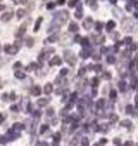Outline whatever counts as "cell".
<instances>
[{
	"instance_id": "obj_1",
	"label": "cell",
	"mask_w": 138,
	"mask_h": 146,
	"mask_svg": "<svg viewBox=\"0 0 138 146\" xmlns=\"http://www.w3.org/2000/svg\"><path fill=\"white\" fill-rule=\"evenodd\" d=\"M67 19H69V12H67V11H59V12H55V14H54V21H55V23H59V24L66 23Z\"/></svg>"
},
{
	"instance_id": "obj_2",
	"label": "cell",
	"mask_w": 138,
	"mask_h": 146,
	"mask_svg": "<svg viewBox=\"0 0 138 146\" xmlns=\"http://www.w3.org/2000/svg\"><path fill=\"white\" fill-rule=\"evenodd\" d=\"M19 45H21V42L12 44V45H5V54H7V56H16L17 50H19Z\"/></svg>"
},
{
	"instance_id": "obj_3",
	"label": "cell",
	"mask_w": 138,
	"mask_h": 146,
	"mask_svg": "<svg viewBox=\"0 0 138 146\" xmlns=\"http://www.w3.org/2000/svg\"><path fill=\"white\" fill-rule=\"evenodd\" d=\"M64 59H66L69 64H74V63H76V58H74V54H73L71 50H66V52H64Z\"/></svg>"
},
{
	"instance_id": "obj_4",
	"label": "cell",
	"mask_w": 138,
	"mask_h": 146,
	"mask_svg": "<svg viewBox=\"0 0 138 146\" xmlns=\"http://www.w3.org/2000/svg\"><path fill=\"white\" fill-rule=\"evenodd\" d=\"M54 54V49L52 47H47V49H43V52H42V56H40V63L45 59V58H48V56H52Z\"/></svg>"
},
{
	"instance_id": "obj_5",
	"label": "cell",
	"mask_w": 138,
	"mask_h": 146,
	"mask_svg": "<svg viewBox=\"0 0 138 146\" xmlns=\"http://www.w3.org/2000/svg\"><path fill=\"white\" fill-rule=\"evenodd\" d=\"M123 28H124L126 31H131V30H133V23H131V19H124V21H123Z\"/></svg>"
},
{
	"instance_id": "obj_6",
	"label": "cell",
	"mask_w": 138,
	"mask_h": 146,
	"mask_svg": "<svg viewBox=\"0 0 138 146\" xmlns=\"http://www.w3.org/2000/svg\"><path fill=\"white\" fill-rule=\"evenodd\" d=\"M26 28H28V21H26V23H23L21 26H19V30L16 31V35H17V36H21V35H24V31H26Z\"/></svg>"
},
{
	"instance_id": "obj_7",
	"label": "cell",
	"mask_w": 138,
	"mask_h": 146,
	"mask_svg": "<svg viewBox=\"0 0 138 146\" xmlns=\"http://www.w3.org/2000/svg\"><path fill=\"white\" fill-rule=\"evenodd\" d=\"M10 19H12V11H9V9H7V11H5V14L2 16V21H4V23H7V21H10Z\"/></svg>"
},
{
	"instance_id": "obj_8",
	"label": "cell",
	"mask_w": 138,
	"mask_h": 146,
	"mask_svg": "<svg viewBox=\"0 0 138 146\" xmlns=\"http://www.w3.org/2000/svg\"><path fill=\"white\" fill-rule=\"evenodd\" d=\"M61 61H62V59L59 58V56H57V58H52V61H50V66H57V64H61Z\"/></svg>"
},
{
	"instance_id": "obj_9",
	"label": "cell",
	"mask_w": 138,
	"mask_h": 146,
	"mask_svg": "<svg viewBox=\"0 0 138 146\" xmlns=\"http://www.w3.org/2000/svg\"><path fill=\"white\" fill-rule=\"evenodd\" d=\"M48 99H50V97H43V99H38V103H36V104H38V106H45V104H48Z\"/></svg>"
},
{
	"instance_id": "obj_10",
	"label": "cell",
	"mask_w": 138,
	"mask_h": 146,
	"mask_svg": "<svg viewBox=\"0 0 138 146\" xmlns=\"http://www.w3.org/2000/svg\"><path fill=\"white\" fill-rule=\"evenodd\" d=\"M26 14H28V12H26V11H24V9H19V11H17V12H16V16H17V17H19V19H21V17H24V16H26Z\"/></svg>"
},
{
	"instance_id": "obj_11",
	"label": "cell",
	"mask_w": 138,
	"mask_h": 146,
	"mask_svg": "<svg viewBox=\"0 0 138 146\" xmlns=\"http://www.w3.org/2000/svg\"><path fill=\"white\" fill-rule=\"evenodd\" d=\"M69 30H71V33H74V31L80 30V26H78L76 23H71V24H69Z\"/></svg>"
},
{
	"instance_id": "obj_12",
	"label": "cell",
	"mask_w": 138,
	"mask_h": 146,
	"mask_svg": "<svg viewBox=\"0 0 138 146\" xmlns=\"http://www.w3.org/2000/svg\"><path fill=\"white\" fill-rule=\"evenodd\" d=\"M42 21H43L42 17H38V19H36V23H35V31H36V30H40V26H42Z\"/></svg>"
},
{
	"instance_id": "obj_13",
	"label": "cell",
	"mask_w": 138,
	"mask_h": 146,
	"mask_svg": "<svg viewBox=\"0 0 138 146\" xmlns=\"http://www.w3.org/2000/svg\"><path fill=\"white\" fill-rule=\"evenodd\" d=\"M83 24H85V28H88V30H90L93 23H92V19H85V23H83Z\"/></svg>"
},
{
	"instance_id": "obj_14",
	"label": "cell",
	"mask_w": 138,
	"mask_h": 146,
	"mask_svg": "<svg viewBox=\"0 0 138 146\" xmlns=\"http://www.w3.org/2000/svg\"><path fill=\"white\" fill-rule=\"evenodd\" d=\"M26 45L28 47H33L35 45V38H26Z\"/></svg>"
},
{
	"instance_id": "obj_15",
	"label": "cell",
	"mask_w": 138,
	"mask_h": 146,
	"mask_svg": "<svg viewBox=\"0 0 138 146\" xmlns=\"http://www.w3.org/2000/svg\"><path fill=\"white\" fill-rule=\"evenodd\" d=\"M28 70H29V71H35V70H38V64H36V63H31V64L28 66Z\"/></svg>"
},
{
	"instance_id": "obj_16",
	"label": "cell",
	"mask_w": 138,
	"mask_h": 146,
	"mask_svg": "<svg viewBox=\"0 0 138 146\" xmlns=\"http://www.w3.org/2000/svg\"><path fill=\"white\" fill-rule=\"evenodd\" d=\"M31 92H33L35 96H38V94H40V89H38V87H33V89H31Z\"/></svg>"
},
{
	"instance_id": "obj_17",
	"label": "cell",
	"mask_w": 138,
	"mask_h": 146,
	"mask_svg": "<svg viewBox=\"0 0 138 146\" xmlns=\"http://www.w3.org/2000/svg\"><path fill=\"white\" fill-rule=\"evenodd\" d=\"M57 38H59V36H57V35H50V36H48V42H55Z\"/></svg>"
},
{
	"instance_id": "obj_18",
	"label": "cell",
	"mask_w": 138,
	"mask_h": 146,
	"mask_svg": "<svg viewBox=\"0 0 138 146\" xmlns=\"http://www.w3.org/2000/svg\"><path fill=\"white\" fill-rule=\"evenodd\" d=\"M74 16H76V17H78V19H80V17H81V16H83V12H81V9H78V11H76V14H74Z\"/></svg>"
},
{
	"instance_id": "obj_19",
	"label": "cell",
	"mask_w": 138,
	"mask_h": 146,
	"mask_svg": "<svg viewBox=\"0 0 138 146\" xmlns=\"http://www.w3.org/2000/svg\"><path fill=\"white\" fill-rule=\"evenodd\" d=\"M45 92H47V94L52 92V85H45Z\"/></svg>"
},
{
	"instance_id": "obj_20",
	"label": "cell",
	"mask_w": 138,
	"mask_h": 146,
	"mask_svg": "<svg viewBox=\"0 0 138 146\" xmlns=\"http://www.w3.org/2000/svg\"><path fill=\"white\" fill-rule=\"evenodd\" d=\"M19 68H23V64H21V63H16V64H14V70L19 71Z\"/></svg>"
},
{
	"instance_id": "obj_21",
	"label": "cell",
	"mask_w": 138,
	"mask_h": 146,
	"mask_svg": "<svg viewBox=\"0 0 138 146\" xmlns=\"http://www.w3.org/2000/svg\"><path fill=\"white\" fill-rule=\"evenodd\" d=\"M69 5H71V7H76V5H78V0H71Z\"/></svg>"
},
{
	"instance_id": "obj_22",
	"label": "cell",
	"mask_w": 138,
	"mask_h": 146,
	"mask_svg": "<svg viewBox=\"0 0 138 146\" xmlns=\"http://www.w3.org/2000/svg\"><path fill=\"white\" fill-rule=\"evenodd\" d=\"M16 77H17V78H23L24 75H23V71H16Z\"/></svg>"
},
{
	"instance_id": "obj_23",
	"label": "cell",
	"mask_w": 138,
	"mask_h": 146,
	"mask_svg": "<svg viewBox=\"0 0 138 146\" xmlns=\"http://www.w3.org/2000/svg\"><path fill=\"white\" fill-rule=\"evenodd\" d=\"M81 58H88V50H86V49L81 52Z\"/></svg>"
},
{
	"instance_id": "obj_24",
	"label": "cell",
	"mask_w": 138,
	"mask_h": 146,
	"mask_svg": "<svg viewBox=\"0 0 138 146\" xmlns=\"http://www.w3.org/2000/svg\"><path fill=\"white\" fill-rule=\"evenodd\" d=\"M47 115H48V117H52V115H54V110H52V108H48V110H47Z\"/></svg>"
},
{
	"instance_id": "obj_25",
	"label": "cell",
	"mask_w": 138,
	"mask_h": 146,
	"mask_svg": "<svg viewBox=\"0 0 138 146\" xmlns=\"http://www.w3.org/2000/svg\"><path fill=\"white\" fill-rule=\"evenodd\" d=\"M54 7H55V4H54V2H50V4H47V9H54Z\"/></svg>"
},
{
	"instance_id": "obj_26",
	"label": "cell",
	"mask_w": 138,
	"mask_h": 146,
	"mask_svg": "<svg viewBox=\"0 0 138 146\" xmlns=\"http://www.w3.org/2000/svg\"><path fill=\"white\" fill-rule=\"evenodd\" d=\"M64 75H67V70L62 68V70H61V77H64Z\"/></svg>"
},
{
	"instance_id": "obj_27",
	"label": "cell",
	"mask_w": 138,
	"mask_h": 146,
	"mask_svg": "<svg viewBox=\"0 0 138 146\" xmlns=\"http://www.w3.org/2000/svg\"><path fill=\"white\" fill-rule=\"evenodd\" d=\"M28 9H29V11H31V9H35V4H33V2H29V4H28Z\"/></svg>"
},
{
	"instance_id": "obj_28",
	"label": "cell",
	"mask_w": 138,
	"mask_h": 146,
	"mask_svg": "<svg viewBox=\"0 0 138 146\" xmlns=\"http://www.w3.org/2000/svg\"><path fill=\"white\" fill-rule=\"evenodd\" d=\"M2 120H4V115H2V113H0V122H2Z\"/></svg>"
},
{
	"instance_id": "obj_29",
	"label": "cell",
	"mask_w": 138,
	"mask_h": 146,
	"mask_svg": "<svg viewBox=\"0 0 138 146\" xmlns=\"http://www.w3.org/2000/svg\"><path fill=\"white\" fill-rule=\"evenodd\" d=\"M38 146H45V143H38Z\"/></svg>"
},
{
	"instance_id": "obj_30",
	"label": "cell",
	"mask_w": 138,
	"mask_h": 146,
	"mask_svg": "<svg viewBox=\"0 0 138 146\" xmlns=\"http://www.w3.org/2000/svg\"><path fill=\"white\" fill-rule=\"evenodd\" d=\"M2 9H4V5H2V4H0V11H2Z\"/></svg>"
}]
</instances>
